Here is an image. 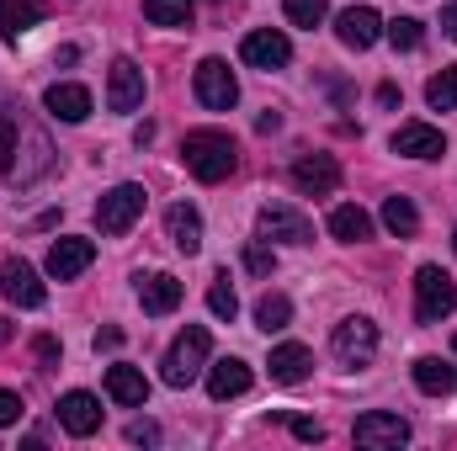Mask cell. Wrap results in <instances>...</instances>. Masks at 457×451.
I'll use <instances>...</instances> for the list:
<instances>
[{"mask_svg":"<svg viewBox=\"0 0 457 451\" xmlns=\"http://www.w3.org/2000/svg\"><path fill=\"white\" fill-rule=\"evenodd\" d=\"M181 160H187V170L197 176V181H224L234 176V165H239V149H234V138L219 133V127H197V133H187V144H181Z\"/></svg>","mask_w":457,"mask_h":451,"instance_id":"obj_1","label":"cell"},{"mask_svg":"<svg viewBox=\"0 0 457 451\" xmlns=\"http://www.w3.org/2000/svg\"><path fill=\"white\" fill-rule=\"evenodd\" d=\"M208 350H213L208 330H203V324H187L181 335L170 340V350H165V382H170V388H187V382L203 372Z\"/></svg>","mask_w":457,"mask_h":451,"instance_id":"obj_2","label":"cell"},{"mask_svg":"<svg viewBox=\"0 0 457 451\" xmlns=\"http://www.w3.org/2000/svg\"><path fill=\"white\" fill-rule=\"evenodd\" d=\"M453 308H457L453 276H447L442 266H420V271H415V319H420V324H436V319H447Z\"/></svg>","mask_w":457,"mask_h":451,"instance_id":"obj_3","label":"cell"},{"mask_svg":"<svg viewBox=\"0 0 457 451\" xmlns=\"http://www.w3.org/2000/svg\"><path fill=\"white\" fill-rule=\"evenodd\" d=\"M144 218V186H133V181H122V186H112L102 202H96V228L102 234H128V228Z\"/></svg>","mask_w":457,"mask_h":451,"instance_id":"obj_4","label":"cell"},{"mask_svg":"<svg viewBox=\"0 0 457 451\" xmlns=\"http://www.w3.org/2000/svg\"><path fill=\"white\" fill-rule=\"evenodd\" d=\"M330 350L341 366H372L378 356V324L372 319H341L336 335H330Z\"/></svg>","mask_w":457,"mask_h":451,"instance_id":"obj_5","label":"cell"},{"mask_svg":"<svg viewBox=\"0 0 457 451\" xmlns=\"http://www.w3.org/2000/svg\"><path fill=\"white\" fill-rule=\"evenodd\" d=\"M351 441L367 451H399L410 441V420H399V414H388V409H372V414H361L356 425H351Z\"/></svg>","mask_w":457,"mask_h":451,"instance_id":"obj_6","label":"cell"},{"mask_svg":"<svg viewBox=\"0 0 457 451\" xmlns=\"http://www.w3.org/2000/svg\"><path fill=\"white\" fill-rule=\"evenodd\" d=\"M255 224H261V239H277V244H314V224H309L298 208H287V202H266Z\"/></svg>","mask_w":457,"mask_h":451,"instance_id":"obj_7","label":"cell"},{"mask_svg":"<svg viewBox=\"0 0 457 451\" xmlns=\"http://www.w3.org/2000/svg\"><path fill=\"white\" fill-rule=\"evenodd\" d=\"M192 86H197V102H203L208 112H228V107L239 102V86H234V75H228L224 59H203Z\"/></svg>","mask_w":457,"mask_h":451,"instance_id":"obj_8","label":"cell"},{"mask_svg":"<svg viewBox=\"0 0 457 451\" xmlns=\"http://www.w3.org/2000/svg\"><path fill=\"white\" fill-rule=\"evenodd\" d=\"M239 59H245L250 70H282V64L293 59V43H287V32L261 27V32H250V37L239 43Z\"/></svg>","mask_w":457,"mask_h":451,"instance_id":"obj_9","label":"cell"},{"mask_svg":"<svg viewBox=\"0 0 457 451\" xmlns=\"http://www.w3.org/2000/svg\"><path fill=\"white\" fill-rule=\"evenodd\" d=\"M293 186H298L303 197H330V192L341 186V165H336L330 154H298V160H293Z\"/></svg>","mask_w":457,"mask_h":451,"instance_id":"obj_10","label":"cell"},{"mask_svg":"<svg viewBox=\"0 0 457 451\" xmlns=\"http://www.w3.org/2000/svg\"><path fill=\"white\" fill-rule=\"evenodd\" d=\"M394 154H410V160H442L447 154V138L431 127V122H404V127H394Z\"/></svg>","mask_w":457,"mask_h":451,"instance_id":"obj_11","label":"cell"},{"mask_svg":"<svg viewBox=\"0 0 457 451\" xmlns=\"http://www.w3.org/2000/svg\"><path fill=\"white\" fill-rule=\"evenodd\" d=\"M91 260H96V244L91 239H54L48 244V276L54 282H75Z\"/></svg>","mask_w":457,"mask_h":451,"instance_id":"obj_12","label":"cell"},{"mask_svg":"<svg viewBox=\"0 0 457 451\" xmlns=\"http://www.w3.org/2000/svg\"><path fill=\"white\" fill-rule=\"evenodd\" d=\"M0 287H5V298L16 308H43V298H48V287L37 282V271L27 260H5L0 266Z\"/></svg>","mask_w":457,"mask_h":451,"instance_id":"obj_13","label":"cell"},{"mask_svg":"<svg viewBox=\"0 0 457 451\" xmlns=\"http://www.w3.org/2000/svg\"><path fill=\"white\" fill-rule=\"evenodd\" d=\"M336 37H341L345 48H372L378 37H383V16L372 11V5H351V11H341L336 16Z\"/></svg>","mask_w":457,"mask_h":451,"instance_id":"obj_14","label":"cell"},{"mask_svg":"<svg viewBox=\"0 0 457 451\" xmlns=\"http://www.w3.org/2000/svg\"><path fill=\"white\" fill-rule=\"evenodd\" d=\"M107 107H112V112H138V107H144V70H138L133 59H117V64H112Z\"/></svg>","mask_w":457,"mask_h":451,"instance_id":"obj_15","label":"cell"},{"mask_svg":"<svg viewBox=\"0 0 457 451\" xmlns=\"http://www.w3.org/2000/svg\"><path fill=\"white\" fill-rule=\"evenodd\" d=\"M59 425L70 430V436H96L102 430V404H96V393H64L59 398Z\"/></svg>","mask_w":457,"mask_h":451,"instance_id":"obj_16","label":"cell"},{"mask_svg":"<svg viewBox=\"0 0 457 451\" xmlns=\"http://www.w3.org/2000/svg\"><path fill=\"white\" fill-rule=\"evenodd\" d=\"M138 303H144V314H176L181 308V282L170 271L138 276Z\"/></svg>","mask_w":457,"mask_h":451,"instance_id":"obj_17","label":"cell"},{"mask_svg":"<svg viewBox=\"0 0 457 451\" xmlns=\"http://www.w3.org/2000/svg\"><path fill=\"white\" fill-rule=\"evenodd\" d=\"M43 107H48V117H59V122H86L91 117V91L64 80V86H48Z\"/></svg>","mask_w":457,"mask_h":451,"instance_id":"obj_18","label":"cell"},{"mask_svg":"<svg viewBox=\"0 0 457 451\" xmlns=\"http://www.w3.org/2000/svg\"><path fill=\"white\" fill-rule=\"evenodd\" d=\"M165 228H170V244H176L181 255H197V250H203V213H197V208L176 202V208L165 213Z\"/></svg>","mask_w":457,"mask_h":451,"instance_id":"obj_19","label":"cell"},{"mask_svg":"<svg viewBox=\"0 0 457 451\" xmlns=\"http://www.w3.org/2000/svg\"><path fill=\"white\" fill-rule=\"evenodd\" d=\"M208 393L228 404V398H239V393H250V366L239 361V356H228L219 366H208Z\"/></svg>","mask_w":457,"mask_h":451,"instance_id":"obj_20","label":"cell"},{"mask_svg":"<svg viewBox=\"0 0 457 451\" xmlns=\"http://www.w3.org/2000/svg\"><path fill=\"white\" fill-rule=\"evenodd\" d=\"M107 398L122 404V409H144V398H149L144 372H133V366H107Z\"/></svg>","mask_w":457,"mask_h":451,"instance_id":"obj_21","label":"cell"},{"mask_svg":"<svg viewBox=\"0 0 457 451\" xmlns=\"http://www.w3.org/2000/svg\"><path fill=\"white\" fill-rule=\"evenodd\" d=\"M48 16L43 0H0V37H21Z\"/></svg>","mask_w":457,"mask_h":451,"instance_id":"obj_22","label":"cell"},{"mask_svg":"<svg viewBox=\"0 0 457 451\" xmlns=\"http://www.w3.org/2000/svg\"><path fill=\"white\" fill-rule=\"evenodd\" d=\"M266 366H271V377H277V382H303V377H309V366H314V356H309V345H293V340H287V345H277V350H271V361H266Z\"/></svg>","mask_w":457,"mask_h":451,"instance_id":"obj_23","label":"cell"},{"mask_svg":"<svg viewBox=\"0 0 457 451\" xmlns=\"http://www.w3.org/2000/svg\"><path fill=\"white\" fill-rule=\"evenodd\" d=\"M415 388L431 393V398L436 393H457V366H447L442 356H420L415 361Z\"/></svg>","mask_w":457,"mask_h":451,"instance_id":"obj_24","label":"cell"},{"mask_svg":"<svg viewBox=\"0 0 457 451\" xmlns=\"http://www.w3.org/2000/svg\"><path fill=\"white\" fill-rule=\"evenodd\" d=\"M330 234H336L341 244H361V239H372V218H367L356 202H345V208L330 213Z\"/></svg>","mask_w":457,"mask_h":451,"instance_id":"obj_25","label":"cell"},{"mask_svg":"<svg viewBox=\"0 0 457 451\" xmlns=\"http://www.w3.org/2000/svg\"><path fill=\"white\" fill-rule=\"evenodd\" d=\"M255 324H261L266 335H277V330H287V324H293V303H287L282 292H266V298L255 303Z\"/></svg>","mask_w":457,"mask_h":451,"instance_id":"obj_26","label":"cell"},{"mask_svg":"<svg viewBox=\"0 0 457 451\" xmlns=\"http://www.w3.org/2000/svg\"><path fill=\"white\" fill-rule=\"evenodd\" d=\"M383 224H388V234L410 239V234L420 228V213H415V202H410V197H388V202H383Z\"/></svg>","mask_w":457,"mask_h":451,"instance_id":"obj_27","label":"cell"},{"mask_svg":"<svg viewBox=\"0 0 457 451\" xmlns=\"http://www.w3.org/2000/svg\"><path fill=\"white\" fill-rule=\"evenodd\" d=\"M144 16L154 27H192V0H144Z\"/></svg>","mask_w":457,"mask_h":451,"instance_id":"obj_28","label":"cell"},{"mask_svg":"<svg viewBox=\"0 0 457 451\" xmlns=\"http://www.w3.org/2000/svg\"><path fill=\"white\" fill-rule=\"evenodd\" d=\"M426 102H431L436 112H453V107H457V64L426 80Z\"/></svg>","mask_w":457,"mask_h":451,"instance_id":"obj_29","label":"cell"},{"mask_svg":"<svg viewBox=\"0 0 457 451\" xmlns=\"http://www.w3.org/2000/svg\"><path fill=\"white\" fill-rule=\"evenodd\" d=\"M383 32H388V43H394L399 53H415V48L426 43V27H420L415 16H399V21H388Z\"/></svg>","mask_w":457,"mask_h":451,"instance_id":"obj_30","label":"cell"},{"mask_svg":"<svg viewBox=\"0 0 457 451\" xmlns=\"http://www.w3.org/2000/svg\"><path fill=\"white\" fill-rule=\"evenodd\" d=\"M208 308H213V319H234V314H239V298H234L228 276H213V287H208Z\"/></svg>","mask_w":457,"mask_h":451,"instance_id":"obj_31","label":"cell"},{"mask_svg":"<svg viewBox=\"0 0 457 451\" xmlns=\"http://www.w3.org/2000/svg\"><path fill=\"white\" fill-rule=\"evenodd\" d=\"M282 11H287L293 27H320L325 21V0H282Z\"/></svg>","mask_w":457,"mask_h":451,"instance_id":"obj_32","label":"cell"},{"mask_svg":"<svg viewBox=\"0 0 457 451\" xmlns=\"http://www.w3.org/2000/svg\"><path fill=\"white\" fill-rule=\"evenodd\" d=\"M271 266H277V255L266 244H245V271L250 276H271Z\"/></svg>","mask_w":457,"mask_h":451,"instance_id":"obj_33","label":"cell"},{"mask_svg":"<svg viewBox=\"0 0 457 451\" xmlns=\"http://www.w3.org/2000/svg\"><path fill=\"white\" fill-rule=\"evenodd\" d=\"M128 441H133V447H154V441H160V430H154L149 420H133V425H128Z\"/></svg>","mask_w":457,"mask_h":451,"instance_id":"obj_34","label":"cell"},{"mask_svg":"<svg viewBox=\"0 0 457 451\" xmlns=\"http://www.w3.org/2000/svg\"><path fill=\"white\" fill-rule=\"evenodd\" d=\"M21 420V398L11 388H0V425H16Z\"/></svg>","mask_w":457,"mask_h":451,"instance_id":"obj_35","label":"cell"},{"mask_svg":"<svg viewBox=\"0 0 457 451\" xmlns=\"http://www.w3.org/2000/svg\"><path fill=\"white\" fill-rule=\"evenodd\" d=\"M293 436L298 441H325V425L320 420H293Z\"/></svg>","mask_w":457,"mask_h":451,"instance_id":"obj_36","label":"cell"},{"mask_svg":"<svg viewBox=\"0 0 457 451\" xmlns=\"http://www.w3.org/2000/svg\"><path fill=\"white\" fill-rule=\"evenodd\" d=\"M11 149H16V133H11V122L0 127V176H11Z\"/></svg>","mask_w":457,"mask_h":451,"instance_id":"obj_37","label":"cell"},{"mask_svg":"<svg viewBox=\"0 0 457 451\" xmlns=\"http://www.w3.org/2000/svg\"><path fill=\"white\" fill-rule=\"evenodd\" d=\"M442 32H447V37L457 43V0L447 5V11H442Z\"/></svg>","mask_w":457,"mask_h":451,"instance_id":"obj_38","label":"cell"},{"mask_svg":"<svg viewBox=\"0 0 457 451\" xmlns=\"http://www.w3.org/2000/svg\"><path fill=\"white\" fill-rule=\"evenodd\" d=\"M117 345H122V330H102L96 335V350H117Z\"/></svg>","mask_w":457,"mask_h":451,"instance_id":"obj_39","label":"cell"},{"mask_svg":"<svg viewBox=\"0 0 457 451\" xmlns=\"http://www.w3.org/2000/svg\"><path fill=\"white\" fill-rule=\"evenodd\" d=\"M37 356H43V361H59V345H54V335H37Z\"/></svg>","mask_w":457,"mask_h":451,"instance_id":"obj_40","label":"cell"},{"mask_svg":"<svg viewBox=\"0 0 457 451\" xmlns=\"http://www.w3.org/2000/svg\"><path fill=\"white\" fill-rule=\"evenodd\" d=\"M255 127H261V133H277V127H282V117H277V112H261V117H255Z\"/></svg>","mask_w":457,"mask_h":451,"instance_id":"obj_41","label":"cell"},{"mask_svg":"<svg viewBox=\"0 0 457 451\" xmlns=\"http://www.w3.org/2000/svg\"><path fill=\"white\" fill-rule=\"evenodd\" d=\"M378 102L383 107H399V86H378Z\"/></svg>","mask_w":457,"mask_h":451,"instance_id":"obj_42","label":"cell"},{"mask_svg":"<svg viewBox=\"0 0 457 451\" xmlns=\"http://www.w3.org/2000/svg\"><path fill=\"white\" fill-rule=\"evenodd\" d=\"M149 138H154V122H138V127H133V144H138V149H144V144H149Z\"/></svg>","mask_w":457,"mask_h":451,"instance_id":"obj_43","label":"cell"},{"mask_svg":"<svg viewBox=\"0 0 457 451\" xmlns=\"http://www.w3.org/2000/svg\"><path fill=\"white\" fill-rule=\"evenodd\" d=\"M5 340H11V324H5V319H0V345H5Z\"/></svg>","mask_w":457,"mask_h":451,"instance_id":"obj_44","label":"cell"},{"mask_svg":"<svg viewBox=\"0 0 457 451\" xmlns=\"http://www.w3.org/2000/svg\"><path fill=\"white\" fill-rule=\"evenodd\" d=\"M453 250H457V234H453Z\"/></svg>","mask_w":457,"mask_h":451,"instance_id":"obj_45","label":"cell"},{"mask_svg":"<svg viewBox=\"0 0 457 451\" xmlns=\"http://www.w3.org/2000/svg\"><path fill=\"white\" fill-rule=\"evenodd\" d=\"M453 350H457V335H453Z\"/></svg>","mask_w":457,"mask_h":451,"instance_id":"obj_46","label":"cell"}]
</instances>
